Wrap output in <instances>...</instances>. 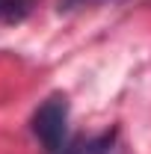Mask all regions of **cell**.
<instances>
[{
	"mask_svg": "<svg viewBox=\"0 0 151 154\" xmlns=\"http://www.w3.org/2000/svg\"><path fill=\"white\" fill-rule=\"evenodd\" d=\"M65 125H68V98L65 95H51L33 113V134L51 154H57L62 148Z\"/></svg>",
	"mask_w": 151,
	"mask_h": 154,
	"instance_id": "6da1fadb",
	"label": "cell"
},
{
	"mask_svg": "<svg viewBox=\"0 0 151 154\" xmlns=\"http://www.w3.org/2000/svg\"><path fill=\"white\" fill-rule=\"evenodd\" d=\"M30 0H0V21L3 24H15L27 15Z\"/></svg>",
	"mask_w": 151,
	"mask_h": 154,
	"instance_id": "7a4b0ae2",
	"label": "cell"
},
{
	"mask_svg": "<svg viewBox=\"0 0 151 154\" xmlns=\"http://www.w3.org/2000/svg\"><path fill=\"white\" fill-rule=\"evenodd\" d=\"M86 3H95V0H59V12H71V9L86 6Z\"/></svg>",
	"mask_w": 151,
	"mask_h": 154,
	"instance_id": "3957f363",
	"label": "cell"
}]
</instances>
